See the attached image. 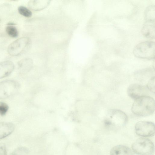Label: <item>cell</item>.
Here are the masks:
<instances>
[{"instance_id":"6da1fadb","label":"cell","mask_w":155,"mask_h":155,"mask_svg":"<svg viewBox=\"0 0 155 155\" xmlns=\"http://www.w3.org/2000/svg\"><path fill=\"white\" fill-rule=\"evenodd\" d=\"M155 110L154 100L149 96H143L135 100L131 108L133 113L142 117L151 115Z\"/></svg>"},{"instance_id":"7a4b0ae2","label":"cell","mask_w":155,"mask_h":155,"mask_svg":"<svg viewBox=\"0 0 155 155\" xmlns=\"http://www.w3.org/2000/svg\"><path fill=\"white\" fill-rule=\"evenodd\" d=\"M127 120V117L124 112L119 110L110 109L107 114L104 123L109 127L117 128L125 125Z\"/></svg>"},{"instance_id":"3957f363","label":"cell","mask_w":155,"mask_h":155,"mask_svg":"<svg viewBox=\"0 0 155 155\" xmlns=\"http://www.w3.org/2000/svg\"><path fill=\"white\" fill-rule=\"evenodd\" d=\"M133 53L136 57L142 59H152L155 56V43L146 41L137 44L134 48Z\"/></svg>"},{"instance_id":"277c9868","label":"cell","mask_w":155,"mask_h":155,"mask_svg":"<svg viewBox=\"0 0 155 155\" xmlns=\"http://www.w3.org/2000/svg\"><path fill=\"white\" fill-rule=\"evenodd\" d=\"M132 148L133 152L138 155H153L154 152V146L150 140L141 137L133 143Z\"/></svg>"},{"instance_id":"5b68a950","label":"cell","mask_w":155,"mask_h":155,"mask_svg":"<svg viewBox=\"0 0 155 155\" xmlns=\"http://www.w3.org/2000/svg\"><path fill=\"white\" fill-rule=\"evenodd\" d=\"M20 84L17 82L11 80L0 82V99L11 96L19 90Z\"/></svg>"},{"instance_id":"8992f818","label":"cell","mask_w":155,"mask_h":155,"mask_svg":"<svg viewBox=\"0 0 155 155\" xmlns=\"http://www.w3.org/2000/svg\"><path fill=\"white\" fill-rule=\"evenodd\" d=\"M135 128V133L138 136L143 137H150L155 135V124L152 122L139 121L136 124Z\"/></svg>"},{"instance_id":"52a82bcc","label":"cell","mask_w":155,"mask_h":155,"mask_svg":"<svg viewBox=\"0 0 155 155\" xmlns=\"http://www.w3.org/2000/svg\"><path fill=\"white\" fill-rule=\"evenodd\" d=\"M29 42V39L26 37H22L16 39L8 46L7 52L12 56L20 55L25 50Z\"/></svg>"},{"instance_id":"ba28073f","label":"cell","mask_w":155,"mask_h":155,"mask_svg":"<svg viewBox=\"0 0 155 155\" xmlns=\"http://www.w3.org/2000/svg\"><path fill=\"white\" fill-rule=\"evenodd\" d=\"M150 92L146 86L137 84L130 85L127 90L128 95L135 100L143 96H148Z\"/></svg>"},{"instance_id":"9c48e42d","label":"cell","mask_w":155,"mask_h":155,"mask_svg":"<svg viewBox=\"0 0 155 155\" xmlns=\"http://www.w3.org/2000/svg\"><path fill=\"white\" fill-rule=\"evenodd\" d=\"M15 66L14 63L10 61L0 62V79L9 76L13 71Z\"/></svg>"},{"instance_id":"30bf717a","label":"cell","mask_w":155,"mask_h":155,"mask_svg":"<svg viewBox=\"0 0 155 155\" xmlns=\"http://www.w3.org/2000/svg\"><path fill=\"white\" fill-rule=\"evenodd\" d=\"M155 21H146L141 30L143 35L147 38L154 39L155 36Z\"/></svg>"},{"instance_id":"8fae6325","label":"cell","mask_w":155,"mask_h":155,"mask_svg":"<svg viewBox=\"0 0 155 155\" xmlns=\"http://www.w3.org/2000/svg\"><path fill=\"white\" fill-rule=\"evenodd\" d=\"M110 155H134L133 151L125 145H117L113 147L110 152Z\"/></svg>"},{"instance_id":"7c38bea8","label":"cell","mask_w":155,"mask_h":155,"mask_svg":"<svg viewBox=\"0 0 155 155\" xmlns=\"http://www.w3.org/2000/svg\"><path fill=\"white\" fill-rule=\"evenodd\" d=\"M14 125L7 122H0V139L4 138L11 134L14 130Z\"/></svg>"},{"instance_id":"4fadbf2b","label":"cell","mask_w":155,"mask_h":155,"mask_svg":"<svg viewBox=\"0 0 155 155\" xmlns=\"http://www.w3.org/2000/svg\"><path fill=\"white\" fill-rule=\"evenodd\" d=\"M18 65L20 73L24 74L30 70L32 67V63L30 59L25 58L19 61Z\"/></svg>"},{"instance_id":"5bb4252c","label":"cell","mask_w":155,"mask_h":155,"mask_svg":"<svg viewBox=\"0 0 155 155\" xmlns=\"http://www.w3.org/2000/svg\"><path fill=\"white\" fill-rule=\"evenodd\" d=\"M145 13V17L146 21H155L154 5H151L148 6L146 9Z\"/></svg>"},{"instance_id":"9a60e30c","label":"cell","mask_w":155,"mask_h":155,"mask_svg":"<svg viewBox=\"0 0 155 155\" xmlns=\"http://www.w3.org/2000/svg\"><path fill=\"white\" fill-rule=\"evenodd\" d=\"M8 25L6 28V31L7 34L12 38L17 37L18 33L17 28L12 25Z\"/></svg>"},{"instance_id":"2e32d148","label":"cell","mask_w":155,"mask_h":155,"mask_svg":"<svg viewBox=\"0 0 155 155\" xmlns=\"http://www.w3.org/2000/svg\"><path fill=\"white\" fill-rule=\"evenodd\" d=\"M18 11L20 14L26 17H30L32 15L31 11L24 6H19L18 8Z\"/></svg>"},{"instance_id":"e0dca14e","label":"cell","mask_w":155,"mask_h":155,"mask_svg":"<svg viewBox=\"0 0 155 155\" xmlns=\"http://www.w3.org/2000/svg\"><path fill=\"white\" fill-rule=\"evenodd\" d=\"M28 150L27 149L23 147L17 148L12 153V155H27Z\"/></svg>"},{"instance_id":"ac0fdd59","label":"cell","mask_w":155,"mask_h":155,"mask_svg":"<svg viewBox=\"0 0 155 155\" xmlns=\"http://www.w3.org/2000/svg\"><path fill=\"white\" fill-rule=\"evenodd\" d=\"M146 87L149 91L153 93H155V77H152L148 81Z\"/></svg>"},{"instance_id":"d6986e66","label":"cell","mask_w":155,"mask_h":155,"mask_svg":"<svg viewBox=\"0 0 155 155\" xmlns=\"http://www.w3.org/2000/svg\"><path fill=\"white\" fill-rule=\"evenodd\" d=\"M8 109V106L5 103L0 102V115L1 116L5 115Z\"/></svg>"},{"instance_id":"ffe728a7","label":"cell","mask_w":155,"mask_h":155,"mask_svg":"<svg viewBox=\"0 0 155 155\" xmlns=\"http://www.w3.org/2000/svg\"><path fill=\"white\" fill-rule=\"evenodd\" d=\"M0 155H7L5 146L3 143H0Z\"/></svg>"}]
</instances>
